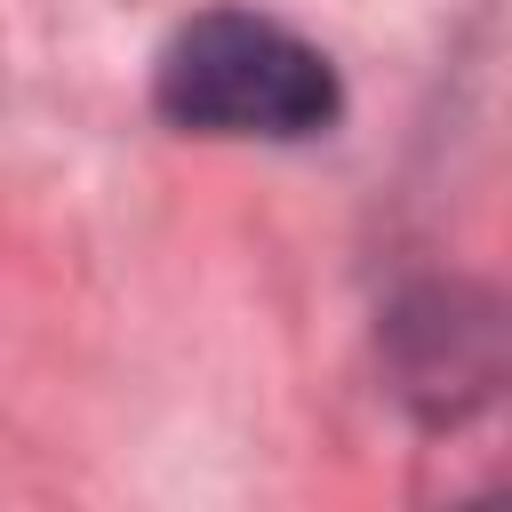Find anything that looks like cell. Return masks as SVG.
<instances>
[{
	"mask_svg": "<svg viewBox=\"0 0 512 512\" xmlns=\"http://www.w3.org/2000/svg\"><path fill=\"white\" fill-rule=\"evenodd\" d=\"M152 96H160V112L176 128H200V136H264V144L320 136L344 112L336 64L304 32H288V24L256 16V8H208V16H192L160 48Z\"/></svg>",
	"mask_w": 512,
	"mask_h": 512,
	"instance_id": "cell-1",
	"label": "cell"
}]
</instances>
